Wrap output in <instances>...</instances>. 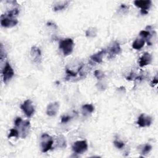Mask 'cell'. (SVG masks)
Listing matches in <instances>:
<instances>
[{
  "mask_svg": "<svg viewBox=\"0 0 158 158\" xmlns=\"http://www.w3.org/2000/svg\"><path fill=\"white\" fill-rule=\"evenodd\" d=\"M57 143L61 148H64L66 147V142L65 138L62 136H60V137L57 138Z\"/></svg>",
  "mask_w": 158,
  "mask_h": 158,
  "instance_id": "d6986e66",
  "label": "cell"
},
{
  "mask_svg": "<svg viewBox=\"0 0 158 158\" xmlns=\"http://www.w3.org/2000/svg\"><path fill=\"white\" fill-rule=\"evenodd\" d=\"M53 140L47 133H43L41 137V146L43 153H46L51 149Z\"/></svg>",
  "mask_w": 158,
  "mask_h": 158,
  "instance_id": "7a4b0ae2",
  "label": "cell"
},
{
  "mask_svg": "<svg viewBox=\"0 0 158 158\" xmlns=\"http://www.w3.org/2000/svg\"><path fill=\"white\" fill-rule=\"evenodd\" d=\"M97 34V30L95 28H89L86 31V36L88 37H95Z\"/></svg>",
  "mask_w": 158,
  "mask_h": 158,
  "instance_id": "ac0fdd59",
  "label": "cell"
},
{
  "mask_svg": "<svg viewBox=\"0 0 158 158\" xmlns=\"http://www.w3.org/2000/svg\"><path fill=\"white\" fill-rule=\"evenodd\" d=\"M74 43L71 38H66L61 40L60 43V48L62 51L64 56H68L72 53Z\"/></svg>",
  "mask_w": 158,
  "mask_h": 158,
  "instance_id": "6da1fadb",
  "label": "cell"
},
{
  "mask_svg": "<svg viewBox=\"0 0 158 158\" xmlns=\"http://www.w3.org/2000/svg\"><path fill=\"white\" fill-rule=\"evenodd\" d=\"M135 5L138 8H142L143 10L147 11L151 6V1L150 0H137L134 2Z\"/></svg>",
  "mask_w": 158,
  "mask_h": 158,
  "instance_id": "8fae6325",
  "label": "cell"
},
{
  "mask_svg": "<svg viewBox=\"0 0 158 158\" xmlns=\"http://www.w3.org/2000/svg\"><path fill=\"white\" fill-rule=\"evenodd\" d=\"M152 123V119L149 116H146L144 114H142L138 118L137 124L141 127H148Z\"/></svg>",
  "mask_w": 158,
  "mask_h": 158,
  "instance_id": "ba28073f",
  "label": "cell"
},
{
  "mask_svg": "<svg viewBox=\"0 0 158 158\" xmlns=\"http://www.w3.org/2000/svg\"><path fill=\"white\" fill-rule=\"evenodd\" d=\"M19 133L18 130L16 128H13L10 130V133L8 135V138H10L11 137H16V138H19Z\"/></svg>",
  "mask_w": 158,
  "mask_h": 158,
  "instance_id": "ffe728a7",
  "label": "cell"
},
{
  "mask_svg": "<svg viewBox=\"0 0 158 158\" xmlns=\"http://www.w3.org/2000/svg\"><path fill=\"white\" fill-rule=\"evenodd\" d=\"M114 144L116 148H118V149H122L124 147L125 144L124 143H123L120 141H118V140H115L114 142Z\"/></svg>",
  "mask_w": 158,
  "mask_h": 158,
  "instance_id": "cb8c5ba5",
  "label": "cell"
},
{
  "mask_svg": "<svg viewBox=\"0 0 158 158\" xmlns=\"http://www.w3.org/2000/svg\"><path fill=\"white\" fill-rule=\"evenodd\" d=\"M95 108L94 106H93L92 104H86L82 106V110L84 111V113L85 112V113H92L93 111H94Z\"/></svg>",
  "mask_w": 158,
  "mask_h": 158,
  "instance_id": "2e32d148",
  "label": "cell"
},
{
  "mask_svg": "<svg viewBox=\"0 0 158 158\" xmlns=\"http://www.w3.org/2000/svg\"><path fill=\"white\" fill-rule=\"evenodd\" d=\"M152 61V56L151 55L148 53V52H145V54L143 55V56L140 57L139 61V64L140 66L141 67H143L144 66H146L151 62Z\"/></svg>",
  "mask_w": 158,
  "mask_h": 158,
  "instance_id": "30bf717a",
  "label": "cell"
},
{
  "mask_svg": "<svg viewBox=\"0 0 158 158\" xmlns=\"http://www.w3.org/2000/svg\"><path fill=\"white\" fill-rule=\"evenodd\" d=\"M2 74L4 82H7L8 81L12 79L14 76V71L8 62L6 63V64L4 65V67L2 71Z\"/></svg>",
  "mask_w": 158,
  "mask_h": 158,
  "instance_id": "8992f818",
  "label": "cell"
},
{
  "mask_svg": "<svg viewBox=\"0 0 158 158\" xmlns=\"http://www.w3.org/2000/svg\"><path fill=\"white\" fill-rule=\"evenodd\" d=\"M145 45V40L142 39H137L132 44V47L135 50H139L142 49Z\"/></svg>",
  "mask_w": 158,
  "mask_h": 158,
  "instance_id": "9a60e30c",
  "label": "cell"
},
{
  "mask_svg": "<svg viewBox=\"0 0 158 158\" xmlns=\"http://www.w3.org/2000/svg\"><path fill=\"white\" fill-rule=\"evenodd\" d=\"M22 123V120L21 118H17L14 121V124L16 127H19Z\"/></svg>",
  "mask_w": 158,
  "mask_h": 158,
  "instance_id": "4316f807",
  "label": "cell"
},
{
  "mask_svg": "<svg viewBox=\"0 0 158 158\" xmlns=\"http://www.w3.org/2000/svg\"><path fill=\"white\" fill-rule=\"evenodd\" d=\"M140 36L142 37L143 38H146V39H149L150 37H151V35L149 32L146 31V30H142L140 32Z\"/></svg>",
  "mask_w": 158,
  "mask_h": 158,
  "instance_id": "44dd1931",
  "label": "cell"
},
{
  "mask_svg": "<svg viewBox=\"0 0 158 158\" xmlns=\"http://www.w3.org/2000/svg\"><path fill=\"white\" fill-rule=\"evenodd\" d=\"M148 13V11H146V10H143L142 9L141 10V14H143V15H145V14H147Z\"/></svg>",
  "mask_w": 158,
  "mask_h": 158,
  "instance_id": "f1b7e54d",
  "label": "cell"
},
{
  "mask_svg": "<svg viewBox=\"0 0 158 158\" xmlns=\"http://www.w3.org/2000/svg\"><path fill=\"white\" fill-rule=\"evenodd\" d=\"M157 83H158V80H157V76H156V77L153 79V80H152L151 83V86H154L156 85Z\"/></svg>",
  "mask_w": 158,
  "mask_h": 158,
  "instance_id": "83f0119b",
  "label": "cell"
},
{
  "mask_svg": "<svg viewBox=\"0 0 158 158\" xmlns=\"http://www.w3.org/2000/svg\"><path fill=\"white\" fill-rule=\"evenodd\" d=\"M106 52V50H103L101 51L97 52V53L92 55L91 56V59L92 60V61L96 63H101L103 61V57Z\"/></svg>",
  "mask_w": 158,
  "mask_h": 158,
  "instance_id": "4fadbf2b",
  "label": "cell"
},
{
  "mask_svg": "<svg viewBox=\"0 0 158 158\" xmlns=\"http://www.w3.org/2000/svg\"><path fill=\"white\" fill-rule=\"evenodd\" d=\"M21 109L24 111V113L28 118H31L35 113V108L32 104V102L30 99H27L24 102L21 106Z\"/></svg>",
  "mask_w": 158,
  "mask_h": 158,
  "instance_id": "277c9868",
  "label": "cell"
},
{
  "mask_svg": "<svg viewBox=\"0 0 158 158\" xmlns=\"http://www.w3.org/2000/svg\"><path fill=\"white\" fill-rule=\"evenodd\" d=\"M71 118L70 116L66 115V116H63L61 118V122L63 124H65V123H67L70 120H71Z\"/></svg>",
  "mask_w": 158,
  "mask_h": 158,
  "instance_id": "484cf974",
  "label": "cell"
},
{
  "mask_svg": "<svg viewBox=\"0 0 158 158\" xmlns=\"http://www.w3.org/2000/svg\"><path fill=\"white\" fill-rule=\"evenodd\" d=\"M88 149V144L85 140L77 141L74 143L72 150L76 154H81L85 152Z\"/></svg>",
  "mask_w": 158,
  "mask_h": 158,
  "instance_id": "5b68a950",
  "label": "cell"
},
{
  "mask_svg": "<svg viewBox=\"0 0 158 158\" xmlns=\"http://www.w3.org/2000/svg\"><path fill=\"white\" fill-rule=\"evenodd\" d=\"M94 75L98 80H101L104 77V73L101 71H99V70H96V71H95Z\"/></svg>",
  "mask_w": 158,
  "mask_h": 158,
  "instance_id": "7402d4cb",
  "label": "cell"
},
{
  "mask_svg": "<svg viewBox=\"0 0 158 158\" xmlns=\"http://www.w3.org/2000/svg\"><path fill=\"white\" fill-rule=\"evenodd\" d=\"M30 56L32 60L35 63H40L42 61V52L37 46H33L30 50Z\"/></svg>",
  "mask_w": 158,
  "mask_h": 158,
  "instance_id": "52a82bcc",
  "label": "cell"
},
{
  "mask_svg": "<svg viewBox=\"0 0 158 158\" xmlns=\"http://www.w3.org/2000/svg\"><path fill=\"white\" fill-rule=\"evenodd\" d=\"M151 149H152V146L150 145H149V144H146L144 146V148H143V149L142 150V153L144 155L145 154H148V153H149L150 151L151 150Z\"/></svg>",
  "mask_w": 158,
  "mask_h": 158,
  "instance_id": "603a6c76",
  "label": "cell"
},
{
  "mask_svg": "<svg viewBox=\"0 0 158 158\" xmlns=\"http://www.w3.org/2000/svg\"><path fill=\"white\" fill-rule=\"evenodd\" d=\"M21 125L22 126V138H25L29 132V130H30V123L28 120H26L25 122H22Z\"/></svg>",
  "mask_w": 158,
  "mask_h": 158,
  "instance_id": "7c38bea8",
  "label": "cell"
},
{
  "mask_svg": "<svg viewBox=\"0 0 158 158\" xmlns=\"http://www.w3.org/2000/svg\"><path fill=\"white\" fill-rule=\"evenodd\" d=\"M69 5V1H64L62 2L60 4H56L55 6L54 7L53 9L55 11H61L64 9H65L67 7V6Z\"/></svg>",
  "mask_w": 158,
  "mask_h": 158,
  "instance_id": "e0dca14e",
  "label": "cell"
},
{
  "mask_svg": "<svg viewBox=\"0 0 158 158\" xmlns=\"http://www.w3.org/2000/svg\"><path fill=\"white\" fill-rule=\"evenodd\" d=\"M121 51V48L119 43L114 42L113 44L109 47V52L111 55H116L119 54Z\"/></svg>",
  "mask_w": 158,
  "mask_h": 158,
  "instance_id": "5bb4252c",
  "label": "cell"
},
{
  "mask_svg": "<svg viewBox=\"0 0 158 158\" xmlns=\"http://www.w3.org/2000/svg\"><path fill=\"white\" fill-rule=\"evenodd\" d=\"M18 23L15 17L9 16L8 14H2L1 16V25L4 27H13L16 26Z\"/></svg>",
  "mask_w": 158,
  "mask_h": 158,
  "instance_id": "3957f363",
  "label": "cell"
},
{
  "mask_svg": "<svg viewBox=\"0 0 158 158\" xmlns=\"http://www.w3.org/2000/svg\"><path fill=\"white\" fill-rule=\"evenodd\" d=\"M60 108V104L57 102L52 103L50 104L46 110V114L49 116H55L58 112Z\"/></svg>",
  "mask_w": 158,
  "mask_h": 158,
  "instance_id": "9c48e42d",
  "label": "cell"
},
{
  "mask_svg": "<svg viewBox=\"0 0 158 158\" xmlns=\"http://www.w3.org/2000/svg\"><path fill=\"white\" fill-rule=\"evenodd\" d=\"M66 73L67 74V76H68V77H75L77 75V73L74 72L72 71H71V70L68 69L66 70Z\"/></svg>",
  "mask_w": 158,
  "mask_h": 158,
  "instance_id": "d4e9b609",
  "label": "cell"
}]
</instances>
